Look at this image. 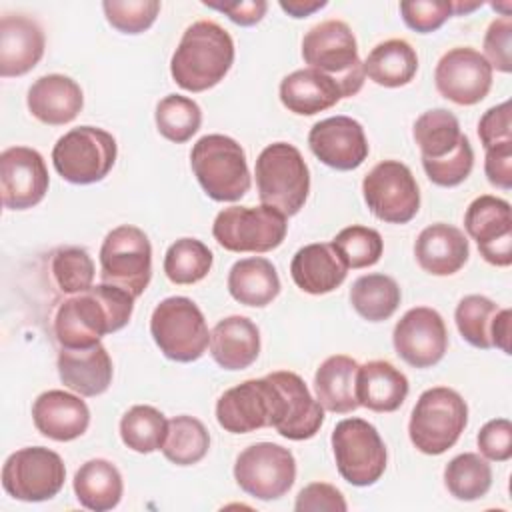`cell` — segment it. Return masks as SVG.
I'll return each instance as SVG.
<instances>
[{"label": "cell", "mask_w": 512, "mask_h": 512, "mask_svg": "<svg viewBox=\"0 0 512 512\" xmlns=\"http://www.w3.org/2000/svg\"><path fill=\"white\" fill-rule=\"evenodd\" d=\"M134 296L112 284H96L66 298L54 312L52 328L60 348H88L118 332L134 312Z\"/></svg>", "instance_id": "cell-1"}, {"label": "cell", "mask_w": 512, "mask_h": 512, "mask_svg": "<svg viewBox=\"0 0 512 512\" xmlns=\"http://www.w3.org/2000/svg\"><path fill=\"white\" fill-rule=\"evenodd\" d=\"M234 62V40L214 20L190 24L170 60L172 80L188 92L214 88Z\"/></svg>", "instance_id": "cell-2"}, {"label": "cell", "mask_w": 512, "mask_h": 512, "mask_svg": "<svg viewBox=\"0 0 512 512\" xmlns=\"http://www.w3.org/2000/svg\"><path fill=\"white\" fill-rule=\"evenodd\" d=\"M192 172L216 202H236L250 190V170L244 148L230 136L206 134L190 152Z\"/></svg>", "instance_id": "cell-3"}, {"label": "cell", "mask_w": 512, "mask_h": 512, "mask_svg": "<svg viewBox=\"0 0 512 512\" xmlns=\"http://www.w3.org/2000/svg\"><path fill=\"white\" fill-rule=\"evenodd\" d=\"M256 188L262 204L286 218L298 214L310 192V170L300 150L288 142L268 144L256 158Z\"/></svg>", "instance_id": "cell-4"}, {"label": "cell", "mask_w": 512, "mask_h": 512, "mask_svg": "<svg viewBox=\"0 0 512 512\" xmlns=\"http://www.w3.org/2000/svg\"><path fill=\"white\" fill-rule=\"evenodd\" d=\"M466 424L468 406L464 398L448 386H434L418 396L410 414L408 436L416 450L438 456L458 442Z\"/></svg>", "instance_id": "cell-5"}, {"label": "cell", "mask_w": 512, "mask_h": 512, "mask_svg": "<svg viewBox=\"0 0 512 512\" xmlns=\"http://www.w3.org/2000/svg\"><path fill=\"white\" fill-rule=\"evenodd\" d=\"M302 58L308 68L336 78L344 98L360 92L364 66L358 56L354 32L346 22L324 20L312 26L302 38Z\"/></svg>", "instance_id": "cell-6"}, {"label": "cell", "mask_w": 512, "mask_h": 512, "mask_svg": "<svg viewBox=\"0 0 512 512\" xmlns=\"http://www.w3.org/2000/svg\"><path fill=\"white\" fill-rule=\"evenodd\" d=\"M150 334L160 352L174 362H194L210 346L206 318L186 296L164 298L150 316Z\"/></svg>", "instance_id": "cell-7"}, {"label": "cell", "mask_w": 512, "mask_h": 512, "mask_svg": "<svg viewBox=\"0 0 512 512\" xmlns=\"http://www.w3.org/2000/svg\"><path fill=\"white\" fill-rule=\"evenodd\" d=\"M116 138L98 126H78L60 136L52 148L54 170L70 184H94L116 162Z\"/></svg>", "instance_id": "cell-8"}, {"label": "cell", "mask_w": 512, "mask_h": 512, "mask_svg": "<svg viewBox=\"0 0 512 512\" xmlns=\"http://www.w3.org/2000/svg\"><path fill=\"white\" fill-rule=\"evenodd\" d=\"M286 232V216L266 204L228 206L212 224L214 240L228 252H270L284 242Z\"/></svg>", "instance_id": "cell-9"}, {"label": "cell", "mask_w": 512, "mask_h": 512, "mask_svg": "<svg viewBox=\"0 0 512 512\" xmlns=\"http://www.w3.org/2000/svg\"><path fill=\"white\" fill-rule=\"evenodd\" d=\"M332 452L338 474L352 486H372L386 470V446L364 418H344L332 430Z\"/></svg>", "instance_id": "cell-10"}, {"label": "cell", "mask_w": 512, "mask_h": 512, "mask_svg": "<svg viewBox=\"0 0 512 512\" xmlns=\"http://www.w3.org/2000/svg\"><path fill=\"white\" fill-rule=\"evenodd\" d=\"M100 278L134 298L144 294L152 278V246L144 230L122 224L106 234L100 246Z\"/></svg>", "instance_id": "cell-11"}, {"label": "cell", "mask_w": 512, "mask_h": 512, "mask_svg": "<svg viewBox=\"0 0 512 512\" xmlns=\"http://www.w3.org/2000/svg\"><path fill=\"white\" fill-rule=\"evenodd\" d=\"M362 196L368 210L388 224H406L420 210L418 182L400 160L378 162L362 180Z\"/></svg>", "instance_id": "cell-12"}, {"label": "cell", "mask_w": 512, "mask_h": 512, "mask_svg": "<svg viewBox=\"0 0 512 512\" xmlns=\"http://www.w3.org/2000/svg\"><path fill=\"white\" fill-rule=\"evenodd\" d=\"M66 480V468L58 452L44 446H28L12 452L2 466V488L22 502L54 498Z\"/></svg>", "instance_id": "cell-13"}, {"label": "cell", "mask_w": 512, "mask_h": 512, "mask_svg": "<svg viewBox=\"0 0 512 512\" xmlns=\"http://www.w3.org/2000/svg\"><path fill=\"white\" fill-rule=\"evenodd\" d=\"M234 480L252 498L278 500L294 486V454L274 442H256L238 454Z\"/></svg>", "instance_id": "cell-14"}, {"label": "cell", "mask_w": 512, "mask_h": 512, "mask_svg": "<svg viewBox=\"0 0 512 512\" xmlns=\"http://www.w3.org/2000/svg\"><path fill=\"white\" fill-rule=\"evenodd\" d=\"M278 414V388L264 378L244 380L228 388L216 402V420L230 434H248L274 424Z\"/></svg>", "instance_id": "cell-15"}, {"label": "cell", "mask_w": 512, "mask_h": 512, "mask_svg": "<svg viewBox=\"0 0 512 512\" xmlns=\"http://www.w3.org/2000/svg\"><path fill=\"white\" fill-rule=\"evenodd\" d=\"M434 84L442 98L458 106H474L492 88V68L478 50L458 46L438 60Z\"/></svg>", "instance_id": "cell-16"}, {"label": "cell", "mask_w": 512, "mask_h": 512, "mask_svg": "<svg viewBox=\"0 0 512 512\" xmlns=\"http://www.w3.org/2000/svg\"><path fill=\"white\" fill-rule=\"evenodd\" d=\"M464 228L488 264L500 268L512 264V216L508 200L492 194L474 198L466 208Z\"/></svg>", "instance_id": "cell-17"}, {"label": "cell", "mask_w": 512, "mask_h": 512, "mask_svg": "<svg viewBox=\"0 0 512 512\" xmlns=\"http://www.w3.org/2000/svg\"><path fill=\"white\" fill-rule=\"evenodd\" d=\"M396 354L412 368L438 364L448 350V332L442 316L428 306L410 308L394 326Z\"/></svg>", "instance_id": "cell-18"}, {"label": "cell", "mask_w": 512, "mask_h": 512, "mask_svg": "<svg viewBox=\"0 0 512 512\" xmlns=\"http://www.w3.org/2000/svg\"><path fill=\"white\" fill-rule=\"evenodd\" d=\"M48 168L42 154L28 146H10L0 154V196L8 210H28L48 192Z\"/></svg>", "instance_id": "cell-19"}, {"label": "cell", "mask_w": 512, "mask_h": 512, "mask_svg": "<svg viewBox=\"0 0 512 512\" xmlns=\"http://www.w3.org/2000/svg\"><path fill=\"white\" fill-rule=\"evenodd\" d=\"M266 376L278 388V414L272 428L294 442L316 436L324 424V408L310 394L304 380L290 370H276Z\"/></svg>", "instance_id": "cell-20"}, {"label": "cell", "mask_w": 512, "mask_h": 512, "mask_svg": "<svg viewBox=\"0 0 512 512\" xmlns=\"http://www.w3.org/2000/svg\"><path fill=\"white\" fill-rule=\"evenodd\" d=\"M312 154L334 170H356L368 156V140L358 120L350 116H330L316 122L308 132Z\"/></svg>", "instance_id": "cell-21"}, {"label": "cell", "mask_w": 512, "mask_h": 512, "mask_svg": "<svg viewBox=\"0 0 512 512\" xmlns=\"http://www.w3.org/2000/svg\"><path fill=\"white\" fill-rule=\"evenodd\" d=\"M32 420L42 436L56 442H70L88 430L90 410L80 394L46 390L32 404Z\"/></svg>", "instance_id": "cell-22"}, {"label": "cell", "mask_w": 512, "mask_h": 512, "mask_svg": "<svg viewBox=\"0 0 512 512\" xmlns=\"http://www.w3.org/2000/svg\"><path fill=\"white\" fill-rule=\"evenodd\" d=\"M44 32L36 20L20 14L0 18V76L28 74L44 56Z\"/></svg>", "instance_id": "cell-23"}, {"label": "cell", "mask_w": 512, "mask_h": 512, "mask_svg": "<svg viewBox=\"0 0 512 512\" xmlns=\"http://www.w3.org/2000/svg\"><path fill=\"white\" fill-rule=\"evenodd\" d=\"M414 256L424 272L432 276H452L470 256L468 238L460 228L436 222L418 234L414 242Z\"/></svg>", "instance_id": "cell-24"}, {"label": "cell", "mask_w": 512, "mask_h": 512, "mask_svg": "<svg viewBox=\"0 0 512 512\" xmlns=\"http://www.w3.org/2000/svg\"><path fill=\"white\" fill-rule=\"evenodd\" d=\"M26 104L30 114L48 126H64L72 122L82 106L84 94L76 80L64 74H46L28 88Z\"/></svg>", "instance_id": "cell-25"}, {"label": "cell", "mask_w": 512, "mask_h": 512, "mask_svg": "<svg viewBox=\"0 0 512 512\" xmlns=\"http://www.w3.org/2000/svg\"><path fill=\"white\" fill-rule=\"evenodd\" d=\"M58 376L80 396H98L112 384V360L102 342L88 348H60Z\"/></svg>", "instance_id": "cell-26"}, {"label": "cell", "mask_w": 512, "mask_h": 512, "mask_svg": "<svg viewBox=\"0 0 512 512\" xmlns=\"http://www.w3.org/2000/svg\"><path fill=\"white\" fill-rule=\"evenodd\" d=\"M348 274V266L328 242H314L302 246L292 262L290 276L294 284L306 294H328L336 290Z\"/></svg>", "instance_id": "cell-27"}, {"label": "cell", "mask_w": 512, "mask_h": 512, "mask_svg": "<svg viewBox=\"0 0 512 512\" xmlns=\"http://www.w3.org/2000/svg\"><path fill=\"white\" fill-rule=\"evenodd\" d=\"M278 94L284 108L298 116H314L344 98L336 78L314 68L294 70L284 76Z\"/></svg>", "instance_id": "cell-28"}, {"label": "cell", "mask_w": 512, "mask_h": 512, "mask_svg": "<svg viewBox=\"0 0 512 512\" xmlns=\"http://www.w3.org/2000/svg\"><path fill=\"white\" fill-rule=\"evenodd\" d=\"M210 354L224 370H244L260 354V330L246 316H226L210 332Z\"/></svg>", "instance_id": "cell-29"}, {"label": "cell", "mask_w": 512, "mask_h": 512, "mask_svg": "<svg viewBox=\"0 0 512 512\" xmlns=\"http://www.w3.org/2000/svg\"><path fill=\"white\" fill-rule=\"evenodd\" d=\"M408 378L386 360H370L358 366L356 400L372 412H394L408 396Z\"/></svg>", "instance_id": "cell-30"}, {"label": "cell", "mask_w": 512, "mask_h": 512, "mask_svg": "<svg viewBox=\"0 0 512 512\" xmlns=\"http://www.w3.org/2000/svg\"><path fill=\"white\" fill-rule=\"evenodd\" d=\"M358 366L360 364L346 354H334L318 366L314 374V392L324 410L348 414L360 406L356 400Z\"/></svg>", "instance_id": "cell-31"}, {"label": "cell", "mask_w": 512, "mask_h": 512, "mask_svg": "<svg viewBox=\"0 0 512 512\" xmlns=\"http://www.w3.org/2000/svg\"><path fill=\"white\" fill-rule=\"evenodd\" d=\"M230 296L254 308L268 306L280 294V278L274 264L262 256L242 258L232 264L226 280Z\"/></svg>", "instance_id": "cell-32"}, {"label": "cell", "mask_w": 512, "mask_h": 512, "mask_svg": "<svg viewBox=\"0 0 512 512\" xmlns=\"http://www.w3.org/2000/svg\"><path fill=\"white\" fill-rule=\"evenodd\" d=\"M78 502L94 512H106L118 506L124 492L120 470L104 458L84 462L72 480Z\"/></svg>", "instance_id": "cell-33"}, {"label": "cell", "mask_w": 512, "mask_h": 512, "mask_svg": "<svg viewBox=\"0 0 512 512\" xmlns=\"http://www.w3.org/2000/svg\"><path fill=\"white\" fill-rule=\"evenodd\" d=\"M364 76L384 88H400L412 82L418 70L416 50L402 38L376 44L362 62Z\"/></svg>", "instance_id": "cell-34"}, {"label": "cell", "mask_w": 512, "mask_h": 512, "mask_svg": "<svg viewBox=\"0 0 512 512\" xmlns=\"http://www.w3.org/2000/svg\"><path fill=\"white\" fill-rule=\"evenodd\" d=\"M414 140L420 148L422 162H438L454 154L468 138L460 130L458 118L446 108H432L414 122Z\"/></svg>", "instance_id": "cell-35"}, {"label": "cell", "mask_w": 512, "mask_h": 512, "mask_svg": "<svg viewBox=\"0 0 512 512\" xmlns=\"http://www.w3.org/2000/svg\"><path fill=\"white\" fill-rule=\"evenodd\" d=\"M402 292L392 276L364 274L350 288V304L368 322L388 320L400 306Z\"/></svg>", "instance_id": "cell-36"}, {"label": "cell", "mask_w": 512, "mask_h": 512, "mask_svg": "<svg viewBox=\"0 0 512 512\" xmlns=\"http://www.w3.org/2000/svg\"><path fill=\"white\" fill-rule=\"evenodd\" d=\"M210 448V434L206 426L188 414L174 416L168 420L166 440L162 444V454L176 466L198 464Z\"/></svg>", "instance_id": "cell-37"}, {"label": "cell", "mask_w": 512, "mask_h": 512, "mask_svg": "<svg viewBox=\"0 0 512 512\" xmlns=\"http://www.w3.org/2000/svg\"><path fill=\"white\" fill-rule=\"evenodd\" d=\"M168 432L166 416L148 404L132 406L120 420V438L126 448L150 454L162 448Z\"/></svg>", "instance_id": "cell-38"}, {"label": "cell", "mask_w": 512, "mask_h": 512, "mask_svg": "<svg viewBox=\"0 0 512 512\" xmlns=\"http://www.w3.org/2000/svg\"><path fill=\"white\" fill-rule=\"evenodd\" d=\"M444 484L456 500L472 502L488 494L492 486V468L484 456L464 452L446 464Z\"/></svg>", "instance_id": "cell-39"}, {"label": "cell", "mask_w": 512, "mask_h": 512, "mask_svg": "<svg viewBox=\"0 0 512 512\" xmlns=\"http://www.w3.org/2000/svg\"><path fill=\"white\" fill-rule=\"evenodd\" d=\"M214 256L198 238H180L164 254V274L172 284H196L208 276Z\"/></svg>", "instance_id": "cell-40"}, {"label": "cell", "mask_w": 512, "mask_h": 512, "mask_svg": "<svg viewBox=\"0 0 512 512\" xmlns=\"http://www.w3.org/2000/svg\"><path fill=\"white\" fill-rule=\"evenodd\" d=\"M154 120H156L158 132L166 140L174 144H182V142H188L200 130L202 110L188 96L168 94L156 104Z\"/></svg>", "instance_id": "cell-41"}, {"label": "cell", "mask_w": 512, "mask_h": 512, "mask_svg": "<svg viewBox=\"0 0 512 512\" xmlns=\"http://www.w3.org/2000/svg\"><path fill=\"white\" fill-rule=\"evenodd\" d=\"M50 272L56 288L62 294L74 296L94 286V262L80 246L56 248L50 258Z\"/></svg>", "instance_id": "cell-42"}, {"label": "cell", "mask_w": 512, "mask_h": 512, "mask_svg": "<svg viewBox=\"0 0 512 512\" xmlns=\"http://www.w3.org/2000/svg\"><path fill=\"white\" fill-rule=\"evenodd\" d=\"M498 310H500L498 304L482 294L464 296L458 302L454 312V320L460 336L474 348H482V350L492 348L490 330Z\"/></svg>", "instance_id": "cell-43"}, {"label": "cell", "mask_w": 512, "mask_h": 512, "mask_svg": "<svg viewBox=\"0 0 512 512\" xmlns=\"http://www.w3.org/2000/svg\"><path fill=\"white\" fill-rule=\"evenodd\" d=\"M332 248L338 252V256L344 260L348 268H368L374 266L384 250V242L378 230L352 224L342 228L332 238Z\"/></svg>", "instance_id": "cell-44"}, {"label": "cell", "mask_w": 512, "mask_h": 512, "mask_svg": "<svg viewBox=\"0 0 512 512\" xmlns=\"http://www.w3.org/2000/svg\"><path fill=\"white\" fill-rule=\"evenodd\" d=\"M104 16L112 28L122 34H140L148 30L158 12V0H106L102 2Z\"/></svg>", "instance_id": "cell-45"}, {"label": "cell", "mask_w": 512, "mask_h": 512, "mask_svg": "<svg viewBox=\"0 0 512 512\" xmlns=\"http://www.w3.org/2000/svg\"><path fill=\"white\" fill-rule=\"evenodd\" d=\"M472 166H474V150L468 138L448 158L438 162H422V168L428 180L442 188H452L462 184L470 176Z\"/></svg>", "instance_id": "cell-46"}, {"label": "cell", "mask_w": 512, "mask_h": 512, "mask_svg": "<svg viewBox=\"0 0 512 512\" xmlns=\"http://www.w3.org/2000/svg\"><path fill=\"white\" fill-rule=\"evenodd\" d=\"M400 14L410 30L428 34L438 30L454 10L448 0H408L400 2Z\"/></svg>", "instance_id": "cell-47"}, {"label": "cell", "mask_w": 512, "mask_h": 512, "mask_svg": "<svg viewBox=\"0 0 512 512\" xmlns=\"http://www.w3.org/2000/svg\"><path fill=\"white\" fill-rule=\"evenodd\" d=\"M512 18L500 16L490 22L484 34V58L490 68L508 74L512 70Z\"/></svg>", "instance_id": "cell-48"}, {"label": "cell", "mask_w": 512, "mask_h": 512, "mask_svg": "<svg viewBox=\"0 0 512 512\" xmlns=\"http://www.w3.org/2000/svg\"><path fill=\"white\" fill-rule=\"evenodd\" d=\"M478 450L486 460L506 462L512 456V424L506 418L488 420L478 432Z\"/></svg>", "instance_id": "cell-49"}, {"label": "cell", "mask_w": 512, "mask_h": 512, "mask_svg": "<svg viewBox=\"0 0 512 512\" xmlns=\"http://www.w3.org/2000/svg\"><path fill=\"white\" fill-rule=\"evenodd\" d=\"M348 508L342 492L328 482H312L304 486L294 502L296 512H344Z\"/></svg>", "instance_id": "cell-50"}, {"label": "cell", "mask_w": 512, "mask_h": 512, "mask_svg": "<svg viewBox=\"0 0 512 512\" xmlns=\"http://www.w3.org/2000/svg\"><path fill=\"white\" fill-rule=\"evenodd\" d=\"M478 136L484 150L512 142V120H510V100L488 108L478 122Z\"/></svg>", "instance_id": "cell-51"}, {"label": "cell", "mask_w": 512, "mask_h": 512, "mask_svg": "<svg viewBox=\"0 0 512 512\" xmlns=\"http://www.w3.org/2000/svg\"><path fill=\"white\" fill-rule=\"evenodd\" d=\"M484 174L496 188H512V142H504L486 150Z\"/></svg>", "instance_id": "cell-52"}, {"label": "cell", "mask_w": 512, "mask_h": 512, "mask_svg": "<svg viewBox=\"0 0 512 512\" xmlns=\"http://www.w3.org/2000/svg\"><path fill=\"white\" fill-rule=\"evenodd\" d=\"M204 6L218 10L222 14H226L234 24L240 26H254L258 24L266 10H268V2L264 0H230V2H202Z\"/></svg>", "instance_id": "cell-53"}, {"label": "cell", "mask_w": 512, "mask_h": 512, "mask_svg": "<svg viewBox=\"0 0 512 512\" xmlns=\"http://www.w3.org/2000/svg\"><path fill=\"white\" fill-rule=\"evenodd\" d=\"M510 322L512 312L508 308H500L494 316L492 330H490V342L492 346L500 348L504 354H510Z\"/></svg>", "instance_id": "cell-54"}, {"label": "cell", "mask_w": 512, "mask_h": 512, "mask_svg": "<svg viewBox=\"0 0 512 512\" xmlns=\"http://www.w3.org/2000/svg\"><path fill=\"white\" fill-rule=\"evenodd\" d=\"M328 2L326 0H282L280 8L292 16V18H306L310 14H314L316 10L324 8Z\"/></svg>", "instance_id": "cell-55"}]
</instances>
